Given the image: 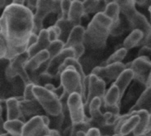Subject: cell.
Returning <instances> with one entry per match:
<instances>
[{
    "label": "cell",
    "mask_w": 151,
    "mask_h": 136,
    "mask_svg": "<svg viewBox=\"0 0 151 136\" xmlns=\"http://www.w3.org/2000/svg\"><path fill=\"white\" fill-rule=\"evenodd\" d=\"M64 49H65V42H63L60 40H57V41L50 43V45L47 49V51L49 52L50 58H52L55 56L58 55Z\"/></svg>",
    "instance_id": "30"
},
{
    "label": "cell",
    "mask_w": 151,
    "mask_h": 136,
    "mask_svg": "<svg viewBox=\"0 0 151 136\" xmlns=\"http://www.w3.org/2000/svg\"><path fill=\"white\" fill-rule=\"evenodd\" d=\"M85 34L86 29L82 26H75L65 43V48H73L76 45L84 44V39H85Z\"/></svg>",
    "instance_id": "19"
},
{
    "label": "cell",
    "mask_w": 151,
    "mask_h": 136,
    "mask_svg": "<svg viewBox=\"0 0 151 136\" xmlns=\"http://www.w3.org/2000/svg\"><path fill=\"white\" fill-rule=\"evenodd\" d=\"M35 84L33 83H29L27 85H26L24 87V91H23V98L25 101L27 102H32V101H36L33 93V88H34Z\"/></svg>",
    "instance_id": "32"
},
{
    "label": "cell",
    "mask_w": 151,
    "mask_h": 136,
    "mask_svg": "<svg viewBox=\"0 0 151 136\" xmlns=\"http://www.w3.org/2000/svg\"><path fill=\"white\" fill-rule=\"evenodd\" d=\"M6 134V132L4 131V124H0V135H4Z\"/></svg>",
    "instance_id": "40"
},
{
    "label": "cell",
    "mask_w": 151,
    "mask_h": 136,
    "mask_svg": "<svg viewBox=\"0 0 151 136\" xmlns=\"http://www.w3.org/2000/svg\"><path fill=\"white\" fill-rule=\"evenodd\" d=\"M102 104H103V101L98 97H96L91 101L88 106L90 118L88 121L87 122V126L88 128L95 127V128L101 129L102 127L106 126L104 114L102 113V111H101Z\"/></svg>",
    "instance_id": "11"
},
{
    "label": "cell",
    "mask_w": 151,
    "mask_h": 136,
    "mask_svg": "<svg viewBox=\"0 0 151 136\" xmlns=\"http://www.w3.org/2000/svg\"><path fill=\"white\" fill-rule=\"evenodd\" d=\"M59 81H60V85L64 89V91L66 95L70 96L71 94L78 93L82 96L85 103L86 96H87L86 89L83 86L79 73L73 66L66 67L61 73L59 76Z\"/></svg>",
    "instance_id": "5"
},
{
    "label": "cell",
    "mask_w": 151,
    "mask_h": 136,
    "mask_svg": "<svg viewBox=\"0 0 151 136\" xmlns=\"http://www.w3.org/2000/svg\"><path fill=\"white\" fill-rule=\"evenodd\" d=\"M126 69H131L134 73V80L147 85L151 73V59L147 57H137L133 62L126 65Z\"/></svg>",
    "instance_id": "9"
},
{
    "label": "cell",
    "mask_w": 151,
    "mask_h": 136,
    "mask_svg": "<svg viewBox=\"0 0 151 136\" xmlns=\"http://www.w3.org/2000/svg\"><path fill=\"white\" fill-rule=\"evenodd\" d=\"M47 31L49 35V40L50 42L59 40L60 35H61V31L58 27H57L56 25L50 26L47 28Z\"/></svg>",
    "instance_id": "31"
},
{
    "label": "cell",
    "mask_w": 151,
    "mask_h": 136,
    "mask_svg": "<svg viewBox=\"0 0 151 136\" xmlns=\"http://www.w3.org/2000/svg\"><path fill=\"white\" fill-rule=\"evenodd\" d=\"M73 49L74 50V52H75V58L77 60H79L85 52V45L84 44L76 45V46L73 47Z\"/></svg>",
    "instance_id": "35"
},
{
    "label": "cell",
    "mask_w": 151,
    "mask_h": 136,
    "mask_svg": "<svg viewBox=\"0 0 151 136\" xmlns=\"http://www.w3.org/2000/svg\"><path fill=\"white\" fill-rule=\"evenodd\" d=\"M6 3H7L6 1L0 0V9H2V8H4V6H6V5H7V4H6Z\"/></svg>",
    "instance_id": "41"
},
{
    "label": "cell",
    "mask_w": 151,
    "mask_h": 136,
    "mask_svg": "<svg viewBox=\"0 0 151 136\" xmlns=\"http://www.w3.org/2000/svg\"><path fill=\"white\" fill-rule=\"evenodd\" d=\"M86 136H102L101 135V133H100V130L98 128H95V127H92V128H89L86 134Z\"/></svg>",
    "instance_id": "38"
},
{
    "label": "cell",
    "mask_w": 151,
    "mask_h": 136,
    "mask_svg": "<svg viewBox=\"0 0 151 136\" xmlns=\"http://www.w3.org/2000/svg\"><path fill=\"white\" fill-rule=\"evenodd\" d=\"M54 25L58 27L61 31V35H60L59 40L65 43L72 29L75 26L69 19H58V20L56 21V23Z\"/></svg>",
    "instance_id": "27"
},
{
    "label": "cell",
    "mask_w": 151,
    "mask_h": 136,
    "mask_svg": "<svg viewBox=\"0 0 151 136\" xmlns=\"http://www.w3.org/2000/svg\"><path fill=\"white\" fill-rule=\"evenodd\" d=\"M138 111H146L151 114V87H147L144 89L134 105L131 107L128 113Z\"/></svg>",
    "instance_id": "16"
},
{
    "label": "cell",
    "mask_w": 151,
    "mask_h": 136,
    "mask_svg": "<svg viewBox=\"0 0 151 136\" xmlns=\"http://www.w3.org/2000/svg\"><path fill=\"white\" fill-rule=\"evenodd\" d=\"M134 73L131 69H126L123 71L120 75L118 77V79L115 81L114 84L119 88V93H120V98L123 99V96L125 95V92L128 87V85L131 83V81L134 80Z\"/></svg>",
    "instance_id": "22"
},
{
    "label": "cell",
    "mask_w": 151,
    "mask_h": 136,
    "mask_svg": "<svg viewBox=\"0 0 151 136\" xmlns=\"http://www.w3.org/2000/svg\"><path fill=\"white\" fill-rule=\"evenodd\" d=\"M126 70V65L123 63H116L107 65L105 66L95 67L91 73L96 75L101 79H108L110 81H116L120 73Z\"/></svg>",
    "instance_id": "13"
},
{
    "label": "cell",
    "mask_w": 151,
    "mask_h": 136,
    "mask_svg": "<svg viewBox=\"0 0 151 136\" xmlns=\"http://www.w3.org/2000/svg\"><path fill=\"white\" fill-rule=\"evenodd\" d=\"M25 123L20 119L6 120L4 123V128L7 135L11 136H22Z\"/></svg>",
    "instance_id": "26"
},
{
    "label": "cell",
    "mask_w": 151,
    "mask_h": 136,
    "mask_svg": "<svg viewBox=\"0 0 151 136\" xmlns=\"http://www.w3.org/2000/svg\"><path fill=\"white\" fill-rule=\"evenodd\" d=\"M127 51L125 48H120L118 49L109 58L106 60V65H111V64H116V63H122L123 59L126 58Z\"/></svg>",
    "instance_id": "29"
},
{
    "label": "cell",
    "mask_w": 151,
    "mask_h": 136,
    "mask_svg": "<svg viewBox=\"0 0 151 136\" xmlns=\"http://www.w3.org/2000/svg\"><path fill=\"white\" fill-rule=\"evenodd\" d=\"M112 136H121V135H117V134H116V135H112Z\"/></svg>",
    "instance_id": "45"
},
{
    "label": "cell",
    "mask_w": 151,
    "mask_h": 136,
    "mask_svg": "<svg viewBox=\"0 0 151 136\" xmlns=\"http://www.w3.org/2000/svg\"><path fill=\"white\" fill-rule=\"evenodd\" d=\"M37 39H38V35L33 33V34L30 35V37H29V39H28V42H27V50H28L31 46H33V45L37 42Z\"/></svg>",
    "instance_id": "37"
},
{
    "label": "cell",
    "mask_w": 151,
    "mask_h": 136,
    "mask_svg": "<svg viewBox=\"0 0 151 136\" xmlns=\"http://www.w3.org/2000/svg\"><path fill=\"white\" fill-rule=\"evenodd\" d=\"M72 4V1L64 0L60 1V9H61V18L64 19H68V13L70 11V7Z\"/></svg>",
    "instance_id": "33"
},
{
    "label": "cell",
    "mask_w": 151,
    "mask_h": 136,
    "mask_svg": "<svg viewBox=\"0 0 151 136\" xmlns=\"http://www.w3.org/2000/svg\"><path fill=\"white\" fill-rule=\"evenodd\" d=\"M111 19L104 12L96 13L86 29L84 44L94 50L104 49L111 35Z\"/></svg>",
    "instance_id": "2"
},
{
    "label": "cell",
    "mask_w": 151,
    "mask_h": 136,
    "mask_svg": "<svg viewBox=\"0 0 151 136\" xmlns=\"http://www.w3.org/2000/svg\"><path fill=\"white\" fill-rule=\"evenodd\" d=\"M147 87H151V73L150 74V77H149V80H148V82H147V85H146V88Z\"/></svg>",
    "instance_id": "43"
},
{
    "label": "cell",
    "mask_w": 151,
    "mask_h": 136,
    "mask_svg": "<svg viewBox=\"0 0 151 136\" xmlns=\"http://www.w3.org/2000/svg\"><path fill=\"white\" fill-rule=\"evenodd\" d=\"M104 2L101 1H84L83 2V6H84V11H85V15L92 12H103V4Z\"/></svg>",
    "instance_id": "28"
},
{
    "label": "cell",
    "mask_w": 151,
    "mask_h": 136,
    "mask_svg": "<svg viewBox=\"0 0 151 136\" xmlns=\"http://www.w3.org/2000/svg\"><path fill=\"white\" fill-rule=\"evenodd\" d=\"M50 129L45 126L42 115H37L25 123L22 136H50Z\"/></svg>",
    "instance_id": "12"
},
{
    "label": "cell",
    "mask_w": 151,
    "mask_h": 136,
    "mask_svg": "<svg viewBox=\"0 0 151 136\" xmlns=\"http://www.w3.org/2000/svg\"><path fill=\"white\" fill-rule=\"evenodd\" d=\"M149 10H150V14H151V6L149 8Z\"/></svg>",
    "instance_id": "46"
},
{
    "label": "cell",
    "mask_w": 151,
    "mask_h": 136,
    "mask_svg": "<svg viewBox=\"0 0 151 136\" xmlns=\"http://www.w3.org/2000/svg\"><path fill=\"white\" fill-rule=\"evenodd\" d=\"M0 34H2V30H1V27H0Z\"/></svg>",
    "instance_id": "47"
},
{
    "label": "cell",
    "mask_w": 151,
    "mask_h": 136,
    "mask_svg": "<svg viewBox=\"0 0 151 136\" xmlns=\"http://www.w3.org/2000/svg\"><path fill=\"white\" fill-rule=\"evenodd\" d=\"M47 90H49V91H50V92H55V90H56V87L52 84V83H46V85H44L43 86Z\"/></svg>",
    "instance_id": "39"
},
{
    "label": "cell",
    "mask_w": 151,
    "mask_h": 136,
    "mask_svg": "<svg viewBox=\"0 0 151 136\" xmlns=\"http://www.w3.org/2000/svg\"><path fill=\"white\" fill-rule=\"evenodd\" d=\"M86 89L88 90V93L84 105L85 109H88V106L94 98L98 97L104 101L106 93V83L104 80L90 73L86 79Z\"/></svg>",
    "instance_id": "8"
},
{
    "label": "cell",
    "mask_w": 151,
    "mask_h": 136,
    "mask_svg": "<svg viewBox=\"0 0 151 136\" xmlns=\"http://www.w3.org/2000/svg\"><path fill=\"white\" fill-rule=\"evenodd\" d=\"M56 13L61 18V9L60 1H37L36 12L34 14V23L35 30L34 33L38 35L41 30H42L43 20L50 13Z\"/></svg>",
    "instance_id": "7"
},
{
    "label": "cell",
    "mask_w": 151,
    "mask_h": 136,
    "mask_svg": "<svg viewBox=\"0 0 151 136\" xmlns=\"http://www.w3.org/2000/svg\"><path fill=\"white\" fill-rule=\"evenodd\" d=\"M50 59V54L47 50H42L36 55L30 58L25 65V68L27 73L35 72L41 68L43 65L47 64Z\"/></svg>",
    "instance_id": "14"
},
{
    "label": "cell",
    "mask_w": 151,
    "mask_h": 136,
    "mask_svg": "<svg viewBox=\"0 0 151 136\" xmlns=\"http://www.w3.org/2000/svg\"><path fill=\"white\" fill-rule=\"evenodd\" d=\"M120 102H121V98H120L119 89L115 84H112L111 88L108 89V91L105 93V96L103 101L104 108L106 110L109 108L119 106Z\"/></svg>",
    "instance_id": "18"
},
{
    "label": "cell",
    "mask_w": 151,
    "mask_h": 136,
    "mask_svg": "<svg viewBox=\"0 0 151 136\" xmlns=\"http://www.w3.org/2000/svg\"><path fill=\"white\" fill-rule=\"evenodd\" d=\"M5 106H6V120L20 119V118L23 117L19 102L17 100L16 97L8 98L5 101Z\"/></svg>",
    "instance_id": "21"
},
{
    "label": "cell",
    "mask_w": 151,
    "mask_h": 136,
    "mask_svg": "<svg viewBox=\"0 0 151 136\" xmlns=\"http://www.w3.org/2000/svg\"><path fill=\"white\" fill-rule=\"evenodd\" d=\"M142 40H143V33L141 30L135 29V30H133L127 36L122 45H123V48H125L127 50H129L134 47L140 46Z\"/></svg>",
    "instance_id": "25"
},
{
    "label": "cell",
    "mask_w": 151,
    "mask_h": 136,
    "mask_svg": "<svg viewBox=\"0 0 151 136\" xmlns=\"http://www.w3.org/2000/svg\"><path fill=\"white\" fill-rule=\"evenodd\" d=\"M142 136H151V134H148V135H142Z\"/></svg>",
    "instance_id": "44"
},
{
    "label": "cell",
    "mask_w": 151,
    "mask_h": 136,
    "mask_svg": "<svg viewBox=\"0 0 151 136\" xmlns=\"http://www.w3.org/2000/svg\"><path fill=\"white\" fill-rule=\"evenodd\" d=\"M2 111H3V109H2V106H1V104H0V124L4 123V121L3 120V118H2Z\"/></svg>",
    "instance_id": "42"
},
{
    "label": "cell",
    "mask_w": 151,
    "mask_h": 136,
    "mask_svg": "<svg viewBox=\"0 0 151 136\" xmlns=\"http://www.w3.org/2000/svg\"><path fill=\"white\" fill-rule=\"evenodd\" d=\"M33 93L38 104L50 117H58L63 113V105L54 92L47 90L43 86L35 85Z\"/></svg>",
    "instance_id": "4"
},
{
    "label": "cell",
    "mask_w": 151,
    "mask_h": 136,
    "mask_svg": "<svg viewBox=\"0 0 151 136\" xmlns=\"http://www.w3.org/2000/svg\"><path fill=\"white\" fill-rule=\"evenodd\" d=\"M129 113H131L132 116L127 120H125L124 124L120 127L119 135H120L121 136H127L134 133V131L135 130V128L140 123V117L135 112H129Z\"/></svg>",
    "instance_id": "24"
},
{
    "label": "cell",
    "mask_w": 151,
    "mask_h": 136,
    "mask_svg": "<svg viewBox=\"0 0 151 136\" xmlns=\"http://www.w3.org/2000/svg\"><path fill=\"white\" fill-rule=\"evenodd\" d=\"M7 53V42L5 37L0 34V59H4Z\"/></svg>",
    "instance_id": "34"
},
{
    "label": "cell",
    "mask_w": 151,
    "mask_h": 136,
    "mask_svg": "<svg viewBox=\"0 0 151 136\" xmlns=\"http://www.w3.org/2000/svg\"><path fill=\"white\" fill-rule=\"evenodd\" d=\"M47 136H49V135H47Z\"/></svg>",
    "instance_id": "49"
},
{
    "label": "cell",
    "mask_w": 151,
    "mask_h": 136,
    "mask_svg": "<svg viewBox=\"0 0 151 136\" xmlns=\"http://www.w3.org/2000/svg\"><path fill=\"white\" fill-rule=\"evenodd\" d=\"M74 58L75 52L73 48H65L58 55L50 58L47 64V68L44 73H46L50 78H56L59 76V71L67 58Z\"/></svg>",
    "instance_id": "10"
},
{
    "label": "cell",
    "mask_w": 151,
    "mask_h": 136,
    "mask_svg": "<svg viewBox=\"0 0 151 136\" xmlns=\"http://www.w3.org/2000/svg\"><path fill=\"white\" fill-rule=\"evenodd\" d=\"M140 117V123L134 131L135 136H142L151 132V114L146 111L134 112Z\"/></svg>",
    "instance_id": "17"
},
{
    "label": "cell",
    "mask_w": 151,
    "mask_h": 136,
    "mask_svg": "<svg viewBox=\"0 0 151 136\" xmlns=\"http://www.w3.org/2000/svg\"><path fill=\"white\" fill-rule=\"evenodd\" d=\"M104 13L111 19L112 25H117L121 22L120 18H119V13H120V7L118 3V1H111L105 4Z\"/></svg>",
    "instance_id": "23"
},
{
    "label": "cell",
    "mask_w": 151,
    "mask_h": 136,
    "mask_svg": "<svg viewBox=\"0 0 151 136\" xmlns=\"http://www.w3.org/2000/svg\"><path fill=\"white\" fill-rule=\"evenodd\" d=\"M67 111L73 126L86 124L89 118L85 114V105L82 96L78 93L71 94L66 102Z\"/></svg>",
    "instance_id": "6"
},
{
    "label": "cell",
    "mask_w": 151,
    "mask_h": 136,
    "mask_svg": "<svg viewBox=\"0 0 151 136\" xmlns=\"http://www.w3.org/2000/svg\"><path fill=\"white\" fill-rule=\"evenodd\" d=\"M84 15H85V11H84L83 2L78 0L72 1V4L68 13V19L74 26H80L81 23V19Z\"/></svg>",
    "instance_id": "20"
},
{
    "label": "cell",
    "mask_w": 151,
    "mask_h": 136,
    "mask_svg": "<svg viewBox=\"0 0 151 136\" xmlns=\"http://www.w3.org/2000/svg\"><path fill=\"white\" fill-rule=\"evenodd\" d=\"M150 134H151V132H150Z\"/></svg>",
    "instance_id": "48"
},
{
    "label": "cell",
    "mask_w": 151,
    "mask_h": 136,
    "mask_svg": "<svg viewBox=\"0 0 151 136\" xmlns=\"http://www.w3.org/2000/svg\"><path fill=\"white\" fill-rule=\"evenodd\" d=\"M3 15L6 21V32L4 35L7 42L6 59L19 56L27 50V42L34 33V13L26 6L14 4L6 5Z\"/></svg>",
    "instance_id": "1"
},
{
    "label": "cell",
    "mask_w": 151,
    "mask_h": 136,
    "mask_svg": "<svg viewBox=\"0 0 151 136\" xmlns=\"http://www.w3.org/2000/svg\"><path fill=\"white\" fill-rule=\"evenodd\" d=\"M50 43V42L49 40V35H48L47 28H43L38 34L37 42L27 50L28 58H30L33 56L36 55L37 53H39L42 50H47Z\"/></svg>",
    "instance_id": "15"
},
{
    "label": "cell",
    "mask_w": 151,
    "mask_h": 136,
    "mask_svg": "<svg viewBox=\"0 0 151 136\" xmlns=\"http://www.w3.org/2000/svg\"><path fill=\"white\" fill-rule=\"evenodd\" d=\"M138 57H147L151 59V48L148 46H142V48L140 50Z\"/></svg>",
    "instance_id": "36"
},
{
    "label": "cell",
    "mask_w": 151,
    "mask_h": 136,
    "mask_svg": "<svg viewBox=\"0 0 151 136\" xmlns=\"http://www.w3.org/2000/svg\"><path fill=\"white\" fill-rule=\"evenodd\" d=\"M118 3L120 7V12L128 21L129 27L132 31L138 29L143 33V40L140 46H148L151 48V24L143 14L136 10L135 1L124 0L118 1Z\"/></svg>",
    "instance_id": "3"
}]
</instances>
